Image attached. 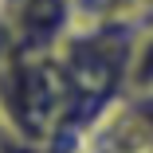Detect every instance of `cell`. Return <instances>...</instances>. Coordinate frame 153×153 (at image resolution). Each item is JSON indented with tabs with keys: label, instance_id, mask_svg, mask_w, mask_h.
<instances>
[{
	"label": "cell",
	"instance_id": "6da1fadb",
	"mask_svg": "<svg viewBox=\"0 0 153 153\" xmlns=\"http://www.w3.org/2000/svg\"><path fill=\"white\" fill-rule=\"evenodd\" d=\"M98 130L137 153H153V90H126Z\"/></svg>",
	"mask_w": 153,
	"mask_h": 153
},
{
	"label": "cell",
	"instance_id": "7a4b0ae2",
	"mask_svg": "<svg viewBox=\"0 0 153 153\" xmlns=\"http://www.w3.org/2000/svg\"><path fill=\"white\" fill-rule=\"evenodd\" d=\"M122 90H153V20L130 43L122 63Z\"/></svg>",
	"mask_w": 153,
	"mask_h": 153
},
{
	"label": "cell",
	"instance_id": "3957f363",
	"mask_svg": "<svg viewBox=\"0 0 153 153\" xmlns=\"http://www.w3.org/2000/svg\"><path fill=\"white\" fill-rule=\"evenodd\" d=\"M145 12H149V20H153V0H145Z\"/></svg>",
	"mask_w": 153,
	"mask_h": 153
}]
</instances>
